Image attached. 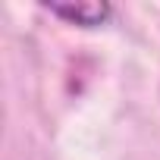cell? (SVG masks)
I'll return each mask as SVG.
<instances>
[{
    "mask_svg": "<svg viewBox=\"0 0 160 160\" xmlns=\"http://www.w3.org/2000/svg\"><path fill=\"white\" fill-rule=\"evenodd\" d=\"M53 16H60L63 22H69V25H82V28H98V25H104L110 16H113V10H110V3H98V0H88V3H44Z\"/></svg>",
    "mask_w": 160,
    "mask_h": 160,
    "instance_id": "obj_1",
    "label": "cell"
}]
</instances>
